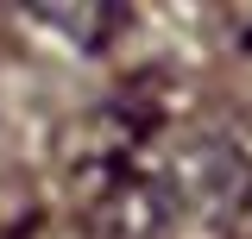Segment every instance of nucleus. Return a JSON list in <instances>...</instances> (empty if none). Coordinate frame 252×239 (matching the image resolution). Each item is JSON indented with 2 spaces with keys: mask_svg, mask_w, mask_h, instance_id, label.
<instances>
[{
  "mask_svg": "<svg viewBox=\"0 0 252 239\" xmlns=\"http://www.w3.org/2000/svg\"><path fill=\"white\" fill-rule=\"evenodd\" d=\"M13 239H94L82 214H32Z\"/></svg>",
  "mask_w": 252,
  "mask_h": 239,
  "instance_id": "obj_1",
  "label": "nucleus"
}]
</instances>
